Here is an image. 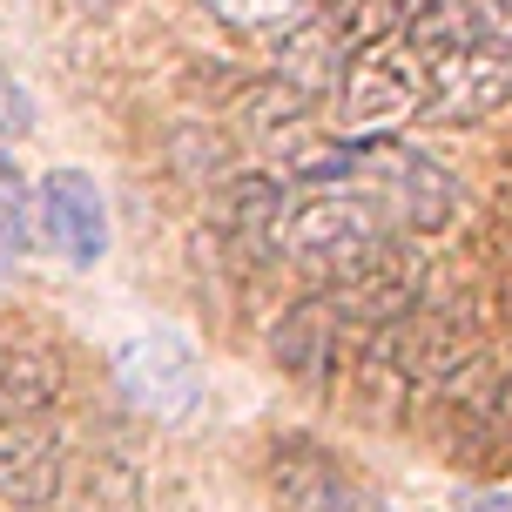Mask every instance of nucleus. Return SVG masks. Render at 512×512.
Instances as JSON below:
<instances>
[{
  "mask_svg": "<svg viewBox=\"0 0 512 512\" xmlns=\"http://www.w3.org/2000/svg\"><path fill=\"white\" fill-rule=\"evenodd\" d=\"M391 236H405L391 223V209L364 189L358 176H331V182H304V196H290L277 216V250L304 270H351L364 250H378Z\"/></svg>",
  "mask_w": 512,
  "mask_h": 512,
  "instance_id": "nucleus-1",
  "label": "nucleus"
},
{
  "mask_svg": "<svg viewBox=\"0 0 512 512\" xmlns=\"http://www.w3.org/2000/svg\"><path fill=\"white\" fill-rule=\"evenodd\" d=\"M331 95H337L344 135H391L411 115H425V102H432V54L405 34L371 41V48L344 54Z\"/></svg>",
  "mask_w": 512,
  "mask_h": 512,
  "instance_id": "nucleus-2",
  "label": "nucleus"
},
{
  "mask_svg": "<svg viewBox=\"0 0 512 512\" xmlns=\"http://www.w3.org/2000/svg\"><path fill=\"white\" fill-rule=\"evenodd\" d=\"M337 176H358L364 189L391 209L398 230H438V223L459 216V182L445 176L432 155L405 149V142L364 135V149H344V169H337Z\"/></svg>",
  "mask_w": 512,
  "mask_h": 512,
  "instance_id": "nucleus-3",
  "label": "nucleus"
},
{
  "mask_svg": "<svg viewBox=\"0 0 512 512\" xmlns=\"http://www.w3.org/2000/svg\"><path fill=\"white\" fill-rule=\"evenodd\" d=\"M115 384H122L128 405L142 418H155V425H182L203 405V364H196V351L176 331L128 337L115 351Z\"/></svg>",
  "mask_w": 512,
  "mask_h": 512,
  "instance_id": "nucleus-4",
  "label": "nucleus"
},
{
  "mask_svg": "<svg viewBox=\"0 0 512 512\" xmlns=\"http://www.w3.org/2000/svg\"><path fill=\"white\" fill-rule=\"evenodd\" d=\"M432 391H438V405H445L452 452H465L472 465H492L512 452V378H499L479 351L459 371H445Z\"/></svg>",
  "mask_w": 512,
  "mask_h": 512,
  "instance_id": "nucleus-5",
  "label": "nucleus"
},
{
  "mask_svg": "<svg viewBox=\"0 0 512 512\" xmlns=\"http://www.w3.org/2000/svg\"><path fill=\"white\" fill-rule=\"evenodd\" d=\"M512 102V48L499 41H459L432 54V102L425 122H479Z\"/></svg>",
  "mask_w": 512,
  "mask_h": 512,
  "instance_id": "nucleus-6",
  "label": "nucleus"
},
{
  "mask_svg": "<svg viewBox=\"0 0 512 512\" xmlns=\"http://www.w3.org/2000/svg\"><path fill=\"white\" fill-rule=\"evenodd\" d=\"M270 486H277L283 512H384L378 492L358 486L351 465L310 438H283L270 452Z\"/></svg>",
  "mask_w": 512,
  "mask_h": 512,
  "instance_id": "nucleus-7",
  "label": "nucleus"
},
{
  "mask_svg": "<svg viewBox=\"0 0 512 512\" xmlns=\"http://www.w3.org/2000/svg\"><path fill=\"white\" fill-rule=\"evenodd\" d=\"M61 479H68V445L54 425H41V411L0 418V499L41 512L61 499Z\"/></svg>",
  "mask_w": 512,
  "mask_h": 512,
  "instance_id": "nucleus-8",
  "label": "nucleus"
},
{
  "mask_svg": "<svg viewBox=\"0 0 512 512\" xmlns=\"http://www.w3.org/2000/svg\"><path fill=\"white\" fill-rule=\"evenodd\" d=\"M34 209H41V236H48L75 270H95L108 256V203H102V189H95V176H81V169L41 176Z\"/></svg>",
  "mask_w": 512,
  "mask_h": 512,
  "instance_id": "nucleus-9",
  "label": "nucleus"
},
{
  "mask_svg": "<svg viewBox=\"0 0 512 512\" xmlns=\"http://www.w3.org/2000/svg\"><path fill=\"white\" fill-rule=\"evenodd\" d=\"M344 337H358L344 317H337L331 297H304V304H290L277 317V331H270V351L290 378H324L344 351Z\"/></svg>",
  "mask_w": 512,
  "mask_h": 512,
  "instance_id": "nucleus-10",
  "label": "nucleus"
},
{
  "mask_svg": "<svg viewBox=\"0 0 512 512\" xmlns=\"http://www.w3.org/2000/svg\"><path fill=\"white\" fill-rule=\"evenodd\" d=\"M209 216H216V230L230 236L236 250H270V243H277V216H283L277 176H236V182H223L216 203H209Z\"/></svg>",
  "mask_w": 512,
  "mask_h": 512,
  "instance_id": "nucleus-11",
  "label": "nucleus"
},
{
  "mask_svg": "<svg viewBox=\"0 0 512 512\" xmlns=\"http://www.w3.org/2000/svg\"><path fill=\"white\" fill-rule=\"evenodd\" d=\"M337 68H344V48L324 34V21H310L290 41H277V81H283V95H297L304 108L337 88Z\"/></svg>",
  "mask_w": 512,
  "mask_h": 512,
  "instance_id": "nucleus-12",
  "label": "nucleus"
},
{
  "mask_svg": "<svg viewBox=\"0 0 512 512\" xmlns=\"http://www.w3.org/2000/svg\"><path fill=\"white\" fill-rule=\"evenodd\" d=\"M54 506L61 512H142V486H135V472L115 452H95V459L68 465Z\"/></svg>",
  "mask_w": 512,
  "mask_h": 512,
  "instance_id": "nucleus-13",
  "label": "nucleus"
},
{
  "mask_svg": "<svg viewBox=\"0 0 512 512\" xmlns=\"http://www.w3.org/2000/svg\"><path fill=\"white\" fill-rule=\"evenodd\" d=\"M418 7L425 0H331L324 7V34H331L344 54L371 48V41H391V34H405L418 21Z\"/></svg>",
  "mask_w": 512,
  "mask_h": 512,
  "instance_id": "nucleus-14",
  "label": "nucleus"
},
{
  "mask_svg": "<svg viewBox=\"0 0 512 512\" xmlns=\"http://www.w3.org/2000/svg\"><path fill=\"white\" fill-rule=\"evenodd\" d=\"M203 7H209L223 27H236V34H270V27L304 21L317 0H203Z\"/></svg>",
  "mask_w": 512,
  "mask_h": 512,
  "instance_id": "nucleus-15",
  "label": "nucleus"
},
{
  "mask_svg": "<svg viewBox=\"0 0 512 512\" xmlns=\"http://www.w3.org/2000/svg\"><path fill=\"white\" fill-rule=\"evenodd\" d=\"M27 250V182L14 176V162L0 149V270H14Z\"/></svg>",
  "mask_w": 512,
  "mask_h": 512,
  "instance_id": "nucleus-16",
  "label": "nucleus"
},
{
  "mask_svg": "<svg viewBox=\"0 0 512 512\" xmlns=\"http://www.w3.org/2000/svg\"><path fill=\"white\" fill-rule=\"evenodd\" d=\"M0 135H34V95L7 61H0Z\"/></svg>",
  "mask_w": 512,
  "mask_h": 512,
  "instance_id": "nucleus-17",
  "label": "nucleus"
},
{
  "mask_svg": "<svg viewBox=\"0 0 512 512\" xmlns=\"http://www.w3.org/2000/svg\"><path fill=\"white\" fill-rule=\"evenodd\" d=\"M465 14H472V34L479 41L512 48V0H465Z\"/></svg>",
  "mask_w": 512,
  "mask_h": 512,
  "instance_id": "nucleus-18",
  "label": "nucleus"
},
{
  "mask_svg": "<svg viewBox=\"0 0 512 512\" xmlns=\"http://www.w3.org/2000/svg\"><path fill=\"white\" fill-rule=\"evenodd\" d=\"M452 512H506V499H486V492H472V499H459Z\"/></svg>",
  "mask_w": 512,
  "mask_h": 512,
  "instance_id": "nucleus-19",
  "label": "nucleus"
}]
</instances>
